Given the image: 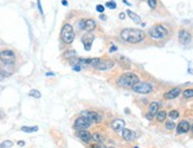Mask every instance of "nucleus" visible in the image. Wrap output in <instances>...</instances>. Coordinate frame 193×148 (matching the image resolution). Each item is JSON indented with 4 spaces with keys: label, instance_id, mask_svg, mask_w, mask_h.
<instances>
[{
    "label": "nucleus",
    "instance_id": "c85d7f7f",
    "mask_svg": "<svg viewBox=\"0 0 193 148\" xmlns=\"http://www.w3.org/2000/svg\"><path fill=\"white\" fill-rule=\"evenodd\" d=\"M105 6L108 7V8H110V10H115L116 8V2H114V1H108Z\"/></svg>",
    "mask_w": 193,
    "mask_h": 148
},
{
    "label": "nucleus",
    "instance_id": "2f4dec72",
    "mask_svg": "<svg viewBox=\"0 0 193 148\" xmlns=\"http://www.w3.org/2000/svg\"><path fill=\"white\" fill-rule=\"evenodd\" d=\"M37 6H38V10H39V12H41V14H44V12H43V7H41V0H37Z\"/></svg>",
    "mask_w": 193,
    "mask_h": 148
},
{
    "label": "nucleus",
    "instance_id": "aec40b11",
    "mask_svg": "<svg viewBox=\"0 0 193 148\" xmlns=\"http://www.w3.org/2000/svg\"><path fill=\"white\" fill-rule=\"evenodd\" d=\"M91 140L95 142H97V143H101V142H103V136H102V134L99 133V131H95L94 134L91 135Z\"/></svg>",
    "mask_w": 193,
    "mask_h": 148
},
{
    "label": "nucleus",
    "instance_id": "cd10ccee",
    "mask_svg": "<svg viewBox=\"0 0 193 148\" xmlns=\"http://www.w3.org/2000/svg\"><path fill=\"white\" fill-rule=\"evenodd\" d=\"M166 128L168 130L174 129V128H176V123H174L173 121H167V122H166Z\"/></svg>",
    "mask_w": 193,
    "mask_h": 148
},
{
    "label": "nucleus",
    "instance_id": "6e6552de",
    "mask_svg": "<svg viewBox=\"0 0 193 148\" xmlns=\"http://www.w3.org/2000/svg\"><path fill=\"white\" fill-rule=\"evenodd\" d=\"M83 117H85L87 120H89L91 124L93 123H101V121H102V115L99 114V112H89V110H84V112H81Z\"/></svg>",
    "mask_w": 193,
    "mask_h": 148
},
{
    "label": "nucleus",
    "instance_id": "79ce46f5",
    "mask_svg": "<svg viewBox=\"0 0 193 148\" xmlns=\"http://www.w3.org/2000/svg\"><path fill=\"white\" fill-rule=\"evenodd\" d=\"M134 148H139V147H134Z\"/></svg>",
    "mask_w": 193,
    "mask_h": 148
},
{
    "label": "nucleus",
    "instance_id": "9b49d317",
    "mask_svg": "<svg viewBox=\"0 0 193 148\" xmlns=\"http://www.w3.org/2000/svg\"><path fill=\"white\" fill-rule=\"evenodd\" d=\"M178 37H179V41H180L181 44H184V45H187L188 43L191 41V39H192L191 33H190L188 31H186V30H181V31H179Z\"/></svg>",
    "mask_w": 193,
    "mask_h": 148
},
{
    "label": "nucleus",
    "instance_id": "4468645a",
    "mask_svg": "<svg viewBox=\"0 0 193 148\" xmlns=\"http://www.w3.org/2000/svg\"><path fill=\"white\" fill-rule=\"evenodd\" d=\"M93 41H94V36L91 35V33H87L85 36H83L82 37V43L87 51L90 50V47L93 45Z\"/></svg>",
    "mask_w": 193,
    "mask_h": 148
},
{
    "label": "nucleus",
    "instance_id": "72a5a7b5",
    "mask_svg": "<svg viewBox=\"0 0 193 148\" xmlns=\"http://www.w3.org/2000/svg\"><path fill=\"white\" fill-rule=\"evenodd\" d=\"M118 18H120V19H124V18H126V14H124V13H120V14H118Z\"/></svg>",
    "mask_w": 193,
    "mask_h": 148
},
{
    "label": "nucleus",
    "instance_id": "f704fd0d",
    "mask_svg": "<svg viewBox=\"0 0 193 148\" xmlns=\"http://www.w3.org/2000/svg\"><path fill=\"white\" fill-rule=\"evenodd\" d=\"M116 50H117V47L115 46V45H113L111 49H110V52H114V51H116Z\"/></svg>",
    "mask_w": 193,
    "mask_h": 148
},
{
    "label": "nucleus",
    "instance_id": "7c9ffc66",
    "mask_svg": "<svg viewBox=\"0 0 193 148\" xmlns=\"http://www.w3.org/2000/svg\"><path fill=\"white\" fill-rule=\"evenodd\" d=\"M90 148H105V146L101 142V143H95V145H93Z\"/></svg>",
    "mask_w": 193,
    "mask_h": 148
},
{
    "label": "nucleus",
    "instance_id": "5701e85b",
    "mask_svg": "<svg viewBox=\"0 0 193 148\" xmlns=\"http://www.w3.org/2000/svg\"><path fill=\"white\" fill-rule=\"evenodd\" d=\"M182 96L185 98H191V97H193V89H186V90H184Z\"/></svg>",
    "mask_w": 193,
    "mask_h": 148
},
{
    "label": "nucleus",
    "instance_id": "a211bd4d",
    "mask_svg": "<svg viewBox=\"0 0 193 148\" xmlns=\"http://www.w3.org/2000/svg\"><path fill=\"white\" fill-rule=\"evenodd\" d=\"M159 108H160V103H159V102H152V103L149 104V108H148L149 114H152L153 116L157 115L159 112Z\"/></svg>",
    "mask_w": 193,
    "mask_h": 148
},
{
    "label": "nucleus",
    "instance_id": "c756f323",
    "mask_svg": "<svg viewBox=\"0 0 193 148\" xmlns=\"http://www.w3.org/2000/svg\"><path fill=\"white\" fill-rule=\"evenodd\" d=\"M96 11L99 12V13H103V12H104V6L103 5H97L96 6Z\"/></svg>",
    "mask_w": 193,
    "mask_h": 148
},
{
    "label": "nucleus",
    "instance_id": "f257e3e1",
    "mask_svg": "<svg viewBox=\"0 0 193 148\" xmlns=\"http://www.w3.org/2000/svg\"><path fill=\"white\" fill-rule=\"evenodd\" d=\"M121 38L122 41H127L129 44H138L145 39V32L139 29H123L121 31Z\"/></svg>",
    "mask_w": 193,
    "mask_h": 148
},
{
    "label": "nucleus",
    "instance_id": "4c0bfd02",
    "mask_svg": "<svg viewBox=\"0 0 193 148\" xmlns=\"http://www.w3.org/2000/svg\"><path fill=\"white\" fill-rule=\"evenodd\" d=\"M62 5H63V6H68V1H66V0H62Z\"/></svg>",
    "mask_w": 193,
    "mask_h": 148
},
{
    "label": "nucleus",
    "instance_id": "393cba45",
    "mask_svg": "<svg viewBox=\"0 0 193 148\" xmlns=\"http://www.w3.org/2000/svg\"><path fill=\"white\" fill-rule=\"evenodd\" d=\"M13 146V142L12 141H4L2 143H0V148H10V147H12Z\"/></svg>",
    "mask_w": 193,
    "mask_h": 148
},
{
    "label": "nucleus",
    "instance_id": "9d476101",
    "mask_svg": "<svg viewBox=\"0 0 193 148\" xmlns=\"http://www.w3.org/2000/svg\"><path fill=\"white\" fill-rule=\"evenodd\" d=\"M91 126V122L87 120L85 117H81L76 118V121H75V124H74V127H75V129L77 130H83V129H88L89 127Z\"/></svg>",
    "mask_w": 193,
    "mask_h": 148
},
{
    "label": "nucleus",
    "instance_id": "f8f14e48",
    "mask_svg": "<svg viewBox=\"0 0 193 148\" xmlns=\"http://www.w3.org/2000/svg\"><path fill=\"white\" fill-rule=\"evenodd\" d=\"M111 128L115 130L116 133H121L123 129H124V126H126V122L121 120V118H116V120H114L113 122H111Z\"/></svg>",
    "mask_w": 193,
    "mask_h": 148
},
{
    "label": "nucleus",
    "instance_id": "f3484780",
    "mask_svg": "<svg viewBox=\"0 0 193 148\" xmlns=\"http://www.w3.org/2000/svg\"><path fill=\"white\" fill-rule=\"evenodd\" d=\"M121 135H122L123 140H126V141H132V140H134L135 139L134 131L130 129H127V128H124V129L121 131Z\"/></svg>",
    "mask_w": 193,
    "mask_h": 148
},
{
    "label": "nucleus",
    "instance_id": "b1692460",
    "mask_svg": "<svg viewBox=\"0 0 193 148\" xmlns=\"http://www.w3.org/2000/svg\"><path fill=\"white\" fill-rule=\"evenodd\" d=\"M29 95L31 97H35V98H41V94L38 91V90H31L29 93Z\"/></svg>",
    "mask_w": 193,
    "mask_h": 148
},
{
    "label": "nucleus",
    "instance_id": "a878e982",
    "mask_svg": "<svg viewBox=\"0 0 193 148\" xmlns=\"http://www.w3.org/2000/svg\"><path fill=\"white\" fill-rule=\"evenodd\" d=\"M147 2H148V6L154 10V8H157V5H158V0H147Z\"/></svg>",
    "mask_w": 193,
    "mask_h": 148
},
{
    "label": "nucleus",
    "instance_id": "39448f33",
    "mask_svg": "<svg viewBox=\"0 0 193 148\" xmlns=\"http://www.w3.org/2000/svg\"><path fill=\"white\" fill-rule=\"evenodd\" d=\"M132 89L138 94H149V93L153 91L152 84L147 82H139L138 84H135Z\"/></svg>",
    "mask_w": 193,
    "mask_h": 148
},
{
    "label": "nucleus",
    "instance_id": "ea45409f",
    "mask_svg": "<svg viewBox=\"0 0 193 148\" xmlns=\"http://www.w3.org/2000/svg\"><path fill=\"white\" fill-rule=\"evenodd\" d=\"M47 77H51V76H55V74H52V72H47L46 74Z\"/></svg>",
    "mask_w": 193,
    "mask_h": 148
},
{
    "label": "nucleus",
    "instance_id": "c9c22d12",
    "mask_svg": "<svg viewBox=\"0 0 193 148\" xmlns=\"http://www.w3.org/2000/svg\"><path fill=\"white\" fill-rule=\"evenodd\" d=\"M24 145H25V142H24V141H18V146H20V147H23Z\"/></svg>",
    "mask_w": 193,
    "mask_h": 148
},
{
    "label": "nucleus",
    "instance_id": "ddd939ff",
    "mask_svg": "<svg viewBox=\"0 0 193 148\" xmlns=\"http://www.w3.org/2000/svg\"><path fill=\"white\" fill-rule=\"evenodd\" d=\"M180 94H181V89L180 88H173V89H171L170 91H167V93L164 95V98L165 100H174V98H176V97H178Z\"/></svg>",
    "mask_w": 193,
    "mask_h": 148
},
{
    "label": "nucleus",
    "instance_id": "412c9836",
    "mask_svg": "<svg viewBox=\"0 0 193 148\" xmlns=\"http://www.w3.org/2000/svg\"><path fill=\"white\" fill-rule=\"evenodd\" d=\"M157 116V120H158V122H164L166 117H167V112H164V110H161V112H158V114L155 115Z\"/></svg>",
    "mask_w": 193,
    "mask_h": 148
},
{
    "label": "nucleus",
    "instance_id": "4be33fe9",
    "mask_svg": "<svg viewBox=\"0 0 193 148\" xmlns=\"http://www.w3.org/2000/svg\"><path fill=\"white\" fill-rule=\"evenodd\" d=\"M38 130V127H22V131L25 133H35Z\"/></svg>",
    "mask_w": 193,
    "mask_h": 148
},
{
    "label": "nucleus",
    "instance_id": "2eb2a0df",
    "mask_svg": "<svg viewBox=\"0 0 193 148\" xmlns=\"http://www.w3.org/2000/svg\"><path fill=\"white\" fill-rule=\"evenodd\" d=\"M190 123H188L187 121H185V120H182L180 121V123L176 126V133L178 134H185V133H187L188 130H190Z\"/></svg>",
    "mask_w": 193,
    "mask_h": 148
},
{
    "label": "nucleus",
    "instance_id": "6ab92c4d",
    "mask_svg": "<svg viewBox=\"0 0 193 148\" xmlns=\"http://www.w3.org/2000/svg\"><path fill=\"white\" fill-rule=\"evenodd\" d=\"M127 14H128V17L134 21V23H141V18L139 14H136L135 12H133L132 10H127Z\"/></svg>",
    "mask_w": 193,
    "mask_h": 148
},
{
    "label": "nucleus",
    "instance_id": "423d86ee",
    "mask_svg": "<svg viewBox=\"0 0 193 148\" xmlns=\"http://www.w3.org/2000/svg\"><path fill=\"white\" fill-rule=\"evenodd\" d=\"M78 27L80 30H83V31H94L96 29V21H95L94 19H81L80 21H78Z\"/></svg>",
    "mask_w": 193,
    "mask_h": 148
},
{
    "label": "nucleus",
    "instance_id": "37998d69",
    "mask_svg": "<svg viewBox=\"0 0 193 148\" xmlns=\"http://www.w3.org/2000/svg\"><path fill=\"white\" fill-rule=\"evenodd\" d=\"M105 148H109V147H105Z\"/></svg>",
    "mask_w": 193,
    "mask_h": 148
},
{
    "label": "nucleus",
    "instance_id": "e433bc0d",
    "mask_svg": "<svg viewBox=\"0 0 193 148\" xmlns=\"http://www.w3.org/2000/svg\"><path fill=\"white\" fill-rule=\"evenodd\" d=\"M146 117L148 118V120H152V118H153V115H152V114H147Z\"/></svg>",
    "mask_w": 193,
    "mask_h": 148
},
{
    "label": "nucleus",
    "instance_id": "1a4fd4ad",
    "mask_svg": "<svg viewBox=\"0 0 193 148\" xmlns=\"http://www.w3.org/2000/svg\"><path fill=\"white\" fill-rule=\"evenodd\" d=\"M114 65H115L114 60H110V59H99V62L95 66V69L99 71H105L111 69Z\"/></svg>",
    "mask_w": 193,
    "mask_h": 148
},
{
    "label": "nucleus",
    "instance_id": "a19ab883",
    "mask_svg": "<svg viewBox=\"0 0 193 148\" xmlns=\"http://www.w3.org/2000/svg\"><path fill=\"white\" fill-rule=\"evenodd\" d=\"M191 130H192V133H193V126H192V127H191Z\"/></svg>",
    "mask_w": 193,
    "mask_h": 148
},
{
    "label": "nucleus",
    "instance_id": "473e14b6",
    "mask_svg": "<svg viewBox=\"0 0 193 148\" xmlns=\"http://www.w3.org/2000/svg\"><path fill=\"white\" fill-rule=\"evenodd\" d=\"M72 69L75 71H81L82 70V66L81 65H72Z\"/></svg>",
    "mask_w": 193,
    "mask_h": 148
},
{
    "label": "nucleus",
    "instance_id": "dca6fc26",
    "mask_svg": "<svg viewBox=\"0 0 193 148\" xmlns=\"http://www.w3.org/2000/svg\"><path fill=\"white\" fill-rule=\"evenodd\" d=\"M77 136H78L83 142H85V143H88V142L91 141V134H90L87 129L77 130Z\"/></svg>",
    "mask_w": 193,
    "mask_h": 148
},
{
    "label": "nucleus",
    "instance_id": "bb28decb",
    "mask_svg": "<svg viewBox=\"0 0 193 148\" xmlns=\"http://www.w3.org/2000/svg\"><path fill=\"white\" fill-rule=\"evenodd\" d=\"M167 115H168L172 120H176V118L179 117V112H178V110H172V112H171L170 114H167Z\"/></svg>",
    "mask_w": 193,
    "mask_h": 148
},
{
    "label": "nucleus",
    "instance_id": "f03ea898",
    "mask_svg": "<svg viewBox=\"0 0 193 148\" xmlns=\"http://www.w3.org/2000/svg\"><path fill=\"white\" fill-rule=\"evenodd\" d=\"M139 82H140L139 76L133 74V72L123 74L117 79V84L120 87H123V88H133L135 84H138Z\"/></svg>",
    "mask_w": 193,
    "mask_h": 148
},
{
    "label": "nucleus",
    "instance_id": "7ed1b4c3",
    "mask_svg": "<svg viewBox=\"0 0 193 148\" xmlns=\"http://www.w3.org/2000/svg\"><path fill=\"white\" fill-rule=\"evenodd\" d=\"M148 35H149L151 38L155 39V41H161V39H165L168 36V31H167V29L165 27L164 25L158 24V25H154L153 27L149 29Z\"/></svg>",
    "mask_w": 193,
    "mask_h": 148
},
{
    "label": "nucleus",
    "instance_id": "20e7f679",
    "mask_svg": "<svg viewBox=\"0 0 193 148\" xmlns=\"http://www.w3.org/2000/svg\"><path fill=\"white\" fill-rule=\"evenodd\" d=\"M60 38L65 44H71L75 39V31L70 24H64L60 31Z\"/></svg>",
    "mask_w": 193,
    "mask_h": 148
},
{
    "label": "nucleus",
    "instance_id": "0eeeda50",
    "mask_svg": "<svg viewBox=\"0 0 193 148\" xmlns=\"http://www.w3.org/2000/svg\"><path fill=\"white\" fill-rule=\"evenodd\" d=\"M0 60L4 64H13L16 62V55L12 50H4L0 52Z\"/></svg>",
    "mask_w": 193,
    "mask_h": 148
},
{
    "label": "nucleus",
    "instance_id": "58836bf2",
    "mask_svg": "<svg viewBox=\"0 0 193 148\" xmlns=\"http://www.w3.org/2000/svg\"><path fill=\"white\" fill-rule=\"evenodd\" d=\"M99 19H102V20H105V19H107V17H105V16H103V14H101V16H99Z\"/></svg>",
    "mask_w": 193,
    "mask_h": 148
}]
</instances>
